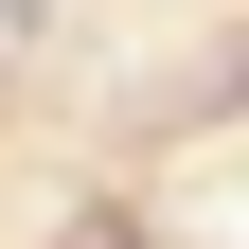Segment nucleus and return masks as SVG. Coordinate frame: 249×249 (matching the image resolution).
I'll return each mask as SVG.
<instances>
[{"mask_svg": "<svg viewBox=\"0 0 249 249\" xmlns=\"http://www.w3.org/2000/svg\"><path fill=\"white\" fill-rule=\"evenodd\" d=\"M53 249H142V213H71V231H53Z\"/></svg>", "mask_w": 249, "mask_h": 249, "instance_id": "f257e3e1", "label": "nucleus"}, {"mask_svg": "<svg viewBox=\"0 0 249 249\" xmlns=\"http://www.w3.org/2000/svg\"><path fill=\"white\" fill-rule=\"evenodd\" d=\"M0 18H36V0H0Z\"/></svg>", "mask_w": 249, "mask_h": 249, "instance_id": "f03ea898", "label": "nucleus"}]
</instances>
